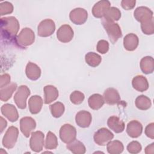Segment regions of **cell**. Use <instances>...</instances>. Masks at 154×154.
Here are the masks:
<instances>
[{"label": "cell", "mask_w": 154, "mask_h": 154, "mask_svg": "<svg viewBox=\"0 0 154 154\" xmlns=\"http://www.w3.org/2000/svg\"><path fill=\"white\" fill-rule=\"evenodd\" d=\"M153 11L144 6L137 7L134 12L135 19L141 23V28L145 34H150L154 31Z\"/></svg>", "instance_id": "1"}, {"label": "cell", "mask_w": 154, "mask_h": 154, "mask_svg": "<svg viewBox=\"0 0 154 154\" xmlns=\"http://www.w3.org/2000/svg\"><path fill=\"white\" fill-rule=\"evenodd\" d=\"M19 28V21L15 17L9 16L2 17L1 19V34L2 39L8 41L15 40Z\"/></svg>", "instance_id": "2"}, {"label": "cell", "mask_w": 154, "mask_h": 154, "mask_svg": "<svg viewBox=\"0 0 154 154\" xmlns=\"http://www.w3.org/2000/svg\"><path fill=\"white\" fill-rule=\"evenodd\" d=\"M102 23L104 27L110 42L114 44L122 36L121 28L118 23L102 19Z\"/></svg>", "instance_id": "3"}, {"label": "cell", "mask_w": 154, "mask_h": 154, "mask_svg": "<svg viewBox=\"0 0 154 154\" xmlns=\"http://www.w3.org/2000/svg\"><path fill=\"white\" fill-rule=\"evenodd\" d=\"M35 40V34L29 28H23L15 38L16 43L21 48L31 45Z\"/></svg>", "instance_id": "4"}, {"label": "cell", "mask_w": 154, "mask_h": 154, "mask_svg": "<svg viewBox=\"0 0 154 154\" xmlns=\"http://www.w3.org/2000/svg\"><path fill=\"white\" fill-rule=\"evenodd\" d=\"M30 90L26 85H20L18 87L14 96L16 105L20 109H23L26 106V99L30 94Z\"/></svg>", "instance_id": "5"}, {"label": "cell", "mask_w": 154, "mask_h": 154, "mask_svg": "<svg viewBox=\"0 0 154 154\" xmlns=\"http://www.w3.org/2000/svg\"><path fill=\"white\" fill-rule=\"evenodd\" d=\"M18 135L19 130L16 127L13 126L9 127L2 139L3 146L7 149L13 148L17 141Z\"/></svg>", "instance_id": "6"}, {"label": "cell", "mask_w": 154, "mask_h": 154, "mask_svg": "<svg viewBox=\"0 0 154 154\" xmlns=\"http://www.w3.org/2000/svg\"><path fill=\"white\" fill-rule=\"evenodd\" d=\"M76 130L70 124H64L60 129V137L61 141L66 144L72 142L76 139Z\"/></svg>", "instance_id": "7"}, {"label": "cell", "mask_w": 154, "mask_h": 154, "mask_svg": "<svg viewBox=\"0 0 154 154\" xmlns=\"http://www.w3.org/2000/svg\"><path fill=\"white\" fill-rule=\"evenodd\" d=\"M114 138V134L108 129L102 128L94 134V142L99 146H105Z\"/></svg>", "instance_id": "8"}, {"label": "cell", "mask_w": 154, "mask_h": 154, "mask_svg": "<svg viewBox=\"0 0 154 154\" xmlns=\"http://www.w3.org/2000/svg\"><path fill=\"white\" fill-rule=\"evenodd\" d=\"M55 30L54 22L50 19L42 20L37 27L38 35L40 37H46L51 35Z\"/></svg>", "instance_id": "9"}, {"label": "cell", "mask_w": 154, "mask_h": 154, "mask_svg": "<svg viewBox=\"0 0 154 154\" xmlns=\"http://www.w3.org/2000/svg\"><path fill=\"white\" fill-rule=\"evenodd\" d=\"M44 134L42 131H35L31 133L29 140L31 149L35 152H40L42 150L44 145Z\"/></svg>", "instance_id": "10"}, {"label": "cell", "mask_w": 154, "mask_h": 154, "mask_svg": "<svg viewBox=\"0 0 154 154\" xmlns=\"http://www.w3.org/2000/svg\"><path fill=\"white\" fill-rule=\"evenodd\" d=\"M69 17L71 22L74 24L82 25L87 19L88 13L84 8H76L70 11Z\"/></svg>", "instance_id": "11"}, {"label": "cell", "mask_w": 154, "mask_h": 154, "mask_svg": "<svg viewBox=\"0 0 154 154\" xmlns=\"http://www.w3.org/2000/svg\"><path fill=\"white\" fill-rule=\"evenodd\" d=\"M73 31L71 26L67 24L61 25L57 32V37L58 40L62 43H68L70 42L73 37Z\"/></svg>", "instance_id": "12"}, {"label": "cell", "mask_w": 154, "mask_h": 154, "mask_svg": "<svg viewBox=\"0 0 154 154\" xmlns=\"http://www.w3.org/2000/svg\"><path fill=\"white\" fill-rule=\"evenodd\" d=\"M36 127L35 120L31 117H24L20 120V129L26 137H29L31 132Z\"/></svg>", "instance_id": "13"}, {"label": "cell", "mask_w": 154, "mask_h": 154, "mask_svg": "<svg viewBox=\"0 0 154 154\" xmlns=\"http://www.w3.org/2000/svg\"><path fill=\"white\" fill-rule=\"evenodd\" d=\"M91 120V114L88 111L85 110L79 111L75 116L76 123L81 128H88L90 125Z\"/></svg>", "instance_id": "14"}, {"label": "cell", "mask_w": 154, "mask_h": 154, "mask_svg": "<svg viewBox=\"0 0 154 154\" xmlns=\"http://www.w3.org/2000/svg\"><path fill=\"white\" fill-rule=\"evenodd\" d=\"M111 3L108 0H102L96 2L92 8V14L96 18H102L106 11L110 7Z\"/></svg>", "instance_id": "15"}, {"label": "cell", "mask_w": 154, "mask_h": 154, "mask_svg": "<svg viewBox=\"0 0 154 154\" xmlns=\"http://www.w3.org/2000/svg\"><path fill=\"white\" fill-rule=\"evenodd\" d=\"M2 114L11 122H14L19 118V114L16 107L10 103H5L1 106Z\"/></svg>", "instance_id": "16"}, {"label": "cell", "mask_w": 154, "mask_h": 154, "mask_svg": "<svg viewBox=\"0 0 154 154\" xmlns=\"http://www.w3.org/2000/svg\"><path fill=\"white\" fill-rule=\"evenodd\" d=\"M104 101L108 105H115L120 100L118 91L114 88H108L103 93Z\"/></svg>", "instance_id": "17"}, {"label": "cell", "mask_w": 154, "mask_h": 154, "mask_svg": "<svg viewBox=\"0 0 154 154\" xmlns=\"http://www.w3.org/2000/svg\"><path fill=\"white\" fill-rule=\"evenodd\" d=\"M143 131L141 123L137 120H132L127 125L126 132L132 138H137L141 135Z\"/></svg>", "instance_id": "18"}, {"label": "cell", "mask_w": 154, "mask_h": 154, "mask_svg": "<svg viewBox=\"0 0 154 154\" xmlns=\"http://www.w3.org/2000/svg\"><path fill=\"white\" fill-rule=\"evenodd\" d=\"M108 126L116 133H121L125 129V123L119 117L113 116L109 117L107 121Z\"/></svg>", "instance_id": "19"}, {"label": "cell", "mask_w": 154, "mask_h": 154, "mask_svg": "<svg viewBox=\"0 0 154 154\" xmlns=\"http://www.w3.org/2000/svg\"><path fill=\"white\" fill-rule=\"evenodd\" d=\"M139 43L138 37L133 33H129L125 35L123 38V46L126 50L133 51L137 48Z\"/></svg>", "instance_id": "20"}, {"label": "cell", "mask_w": 154, "mask_h": 154, "mask_svg": "<svg viewBox=\"0 0 154 154\" xmlns=\"http://www.w3.org/2000/svg\"><path fill=\"white\" fill-rule=\"evenodd\" d=\"M43 90L45 94V103L49 104L58 98V91L55 86L48 85L44 87Z\"/></svg>", "instance_id": "21"}, {"label": "cell", "mask_w": 154, "mask_h": 154, "mask_svg": "<svg viewBox=\"0 0 154 154\" xmlns=\"http://www.w3.org/2000/svg\"><path fill=\"white\" fill-rule=\"evenodd\" d=\"M43 106L42 98L38 95L31 96L28 100L29 111L32 114H38L42 109Z\"/></svg>", "instance_id": "22"}, {"label": "cell", "mask_w": 154, "mask_h": 154, "mask_svg": "<svg viewBox=\"0 0 154 154\" xmlns=\"http://www.w3.org/2000/svg\"><path fill=\"white\" fill-rule=\"evenodd\" d=\"M25 73L28 79L32 81H35L40 77L41 70L35 63L28 62L26 66Z\"/></svg>", "instance_id": "23"}, {"label": "cell", "mask_w": 154, "mask_h": 154, "mask_svg": "<svg viewBox=\"0 0 154 154\" xmlns=\"http://www.w3.org/2000/svg\"><path fill=\"white\" fill-rule=\"evenodd\" d=\"M133 88L138 91L143 92L149 88V82L147 79L143 75H137L135 76L132 81Z\"/></svg>", "instance_id": "24"}, {"label": "cell", "mask_w": 154, "mask_h": 154, "mask_svg": "<svg viewBox=\"0 0 154 154\" xmlns=\"http://www.w3.org/2000/svg\"><path fill=\"white\" fill-rule=\"evenodd\" d=\"M140 66L141 71L144 74L152 73L154 70L153 58L150 56L143 57L140 61Z\"/></svg>", "instance_id": "25"}, {"label": "cell", "mask_w": 154, "mask_h": 154, "mask_svg": "<svg viewBox=\"0 0 154 154\" xmlns=\"http://www.w3.org/2000/svg\"><path fill=\"white\" fill-rule=\"evenodd\" d=\"M17 84L15 82H11L5 87L0 89V99L3 102L7 101L11 98L13 93L17 88Z\"/></svg>", "instance_id": "26"}, {"label": "cell", "mask_w": 154, "mask_h": 154, "mask_svg": "<svg viewBox=\"0 0 154 154\" xmlns=\"http://www.w3.org/2000/svg\"><path fill=\"white\" fill-rule=\"evenodd\" d=\"M88 102L90 108L94 110H97L103 105L105 101L103 96L100 94H93L88 98Z\"/></svg>", "instance_id": "27"}, {"label": "cell", "mask_w": 154, "mask_h": 154, "mask_svg": "<svg viewBox=\"0 0 154 154\" xmlns=\"http://www.w3.org/2000/svg\"><path fill=\"white\" fill-rule=\"evenodd\" d=\"M121 17L120 10L115 7H110L105 13L102 19L114 22L119 20Z\"/></svg>", "instance_id": "28"}, {"label": "cell", "mask_w": 154, "mask_h": 154, "mask_svg": "<svg viewBox=\"0 0 154 154\" xmlns=\"http://www.w3.org/2000/svg\"><path fill=\"white\" fill-rule=\"evenodd\" d=\"M66 147L74 154H84L86 152V149L84 144L76 139L72 142L67 144Z\"/></svg>", "instance_id": "29"}, {"label": "cell", "mask_w": 154, "mask_h": 154, "mask_svg": "<svg viewBox=\"0 0 154 154\" xmlns=\"http://www.w3.org/2000/svg\"><path fill=\"white\" fill-rule=\"evenodd\" d=\"M107 151L110 154L121 153L124 149L123 143L119 140H114L109 141L106 144Z\"/></svg>", "instance_id": "30"}, {"label": "cell", "mask_w": 154, "mask_h": 154, "mask_svg": "<svg viewBox=\"0 0 154 154\" xmlns=\"http://www.w3.org/2000/svg\"><path fill=\"white\" fill-rule=\"evenodd\" d=\"M85 60L88 65L95 67L100 64L102 61V58L99 54L95 52H90L85 55Z\"/></svg>", "instance_id": "31"}, {"label": "cell", "mask_w": 154, "mask_h": 154, "mask_svg": "<svg viewBox=\"0 0 154 154\" xmlns=\"http://www.w3.org/2000/svg\"><path fill=\"white\" fill-rule=\"evenodd\" d=\"M135 102L137 108L141 110H147L150 108L152 105L150 99L144 95L138 96Z\"/></svg>", "instance_id": "32"}, {"label": "cell", "mask_w": 154, "mask_h": 154, "mask_svg": "<svg viewBox=\"0 0 154 154\" xmlns=\"http://www.w3.org/2000/svg\"><path fill=\"white\" fill-rule=\"evenodd\" d=\"M57 146L58 140L56 135L53 132L49 131L46 135L45 147L48 150H52L56 149Z\"/></svg>", "instance_id": "33"}, {"label": "cell", "mask_w": 154, "mask_h": 154, "mask_svg": "<svg viewBox=\"0 0 154 154\" xmlns=\"http://www.w3.org/2000/svg\"><path fill=\"white\" fill-rule=\"evenodd\" d=\"M64 105L60 102H57L50 106V111L53 117H60L64 112Z\"/></svg>", "instance_id": "34"}, {"label": "cell", "mask_w": 154, "mask_h": 154, "mask_svg": "<svg viewBox=\"0 0 154 154\" xmlns=\"http://www.w3.org/2000/svg\"><path fill=\"white\" fill-rule=\"evenodd\" d=\"M84 94L79 91H73L70 96V99L72 103L75 105L81 104L84 100Z\"/></svg>", "instance_id": "35"}, {"label": "cell", "mask_w": 154, "mask_h": 154, "mask_svg": "<svg viewBox=\"0 0 154 154\" xmlns=\"http://www.w3.org/2000/svg\"><path fill=\"white\" fill-rule=\"evenodd\" d=\"M13 11V5L11 3L5 1L0 4V15L10 14Z\"/></svg>", "instance_id": "36"}, {"label": "cell", "mask_w": 154, "mask_h": 154, "mask_svg": "<svg viewBox=\"0 0 154 154\" xmlns=\"http://www.w3.org/2000/svg\"><path fill=\"white\" fill-rule=\"evenodd\" d=\"M142 149L141 145L138 141H132L127 146V150L130 153L136 154L141 152Z\"/></svg>", "instance_id": "37"}, {"label": "cell", "mask_w": 154, "mask_h": 154, "mask_svg": "<svg viewBox=\"0 0 154 154\" xmlns=\"http://www.w3.org/2000/svg\"><path fill=\"white\" fill-rule=\"evenodd\" d=\"M96 49L98 52L104 54L109 50V43L106 40H100L97 42Z\"/></svg>", "instance_id": "38"}, {"label": "cell", "mask_w": 154, "mask_h": 154, "mask_svg": "<svg viewBox=\"0 0 154 154\" xmlns=\"http://www.w3.org/2000/svg\"><path fill=\"white\" fill-rule=\"evenodd\" d=\"M135 4V0H123L121 2L122 7L126 10H129L134 8Z\"/></svg>", "instance_id": "39"}, {"label": "cell", "mask_w": 154, "mask_h": 154, "mask_svg": "<svg viewBox=\"0 0 154 154\" xmlns=\"http://www.w3.org/2000/svg\"><path fill=\"white\" fill-rule=\"evenodd\" d=\"M10 82V76L7 74L5 73L1 75L0 77V88H2L4 87L7 86Z\"/></svg>", "instance_id": "40"}, {"label": "cell", "mask_w": 154, "mask_h": 154, "mask_svg": "<svg viewBox=\"0 0 154 154\" xmlns=\"http://www.w3.org/2000/svg\"><path fill=\"white\" fill-rule=\"evenodd\" d=\"M145 134L147 137L151 139L154 138V123H151L149 124L145 129Z\"/></svg>", "instance_id": "41"}, {"label": "cell", "mask_w": 154, "mask_h": 154, "mask_svg": "<svg viewBox=\"0 0 154 154\" xmlns=\"http://www.w3.org/2000/svg\"><path fill=\"white\" fill-rule=\"evenodd\" d=\"M154 152V143H152L150 145L147 146L145 149V153L146 154L153 153Z\"/></svg>", "instance_id": "42"}, {"label": "cell", "mask_w": 154, "mask_h": 154, "mask_svg": "<svg viewBox=\"0 0 154 154\" xmlns=\"http://www.w3.org/2000/svg\"><path fill=\"white\" fill-rule=\"evenodd\" d=\"M7 125V121L2 117H0V128H1V132H2L4 129L6 128Z\"/></svg>", "instance_id": "43"}]
</instances>
